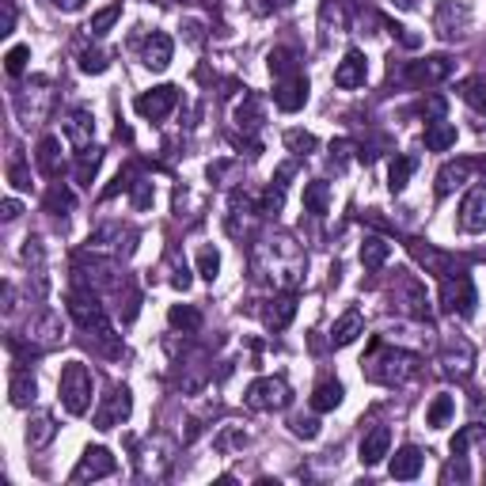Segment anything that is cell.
I'll use <instances>...</instances> for the list:
<instances>
[{"label":"cell","instance_id":"1","mask_svg":"<svg viewBox=\"0 0 486 486\" xmlns=\"http://www.w3.org/2000/svg\"><path fill=\"white\" fill-rule=\"evenodd\" d=\"M418 372V354H411V349H391V346H376L372 357L364 361V376L376 384H403L411 380V376Z\"/></svg>","mask_w":486,"mask_h":486},{"label":"cell","instance_id":"2","mask_svg":"<svg viewBox=\"0 0 486 486\" xmlns=\"http://www.w3.org/2000/svg\"><path fill=\"white\" fill-rule=\"evenodd\" d=\"M91 391H96V380H91L88 364L84 361H69L61 369V380H58V396H61V407L69 411L73 418L88 414L91 407Z\"/></svg>","mask_w":486,"mask_h":486},{"label":"cell","instance_id":"3","mask_svg":"<svg viewBox=\"0 0 486 486\" xmlns=\"http://www.w3.org/2000/svg\"><path fill=\"white\" fill-rule=\"evenodd\" d=\"M69 312H73V319L80 323L84 331H91L99 342H111L114 339V327H111V319H106V308L99 304V296H96V289H76L73 296H69Z\"/></svg>","mask_w":486,"mask_h":486},{"label":"cell","instance_id":"4","mask_svg":"<svg viewBox=\"0 0 486 486\" xmlns=\"http://www.w3.org/2000/svg\"><path fill=\"white\" fill-rule=\"evenodd\" d=\"M456 73V61L437 53V58H426V61H414V65H396L391 61L388 76L399 80V84H441V80H449Z\"/></svg>","mask_w":486,"mask_h":486},{"label":"cell","instance_id":"5","mask_svg":"<svg viewBox=\"0 0 486 486\" xmlns=\"http://www.w3.org/2000/svg\"><path fill=\"white\" fill-rule=\"evenodd\" d=\"M475 304H479V293H475V281H471L464 270L456 274H444L441 278V308L452 316H475Z\"/></svg>","mask_w":486,"mask_h":486},{"label":"cell","instance_id":"6","mask_svg":"<svg viewBox=\"0 0 486 486\" xmlns=\"http://www.w3.org/2000/svg\"><path fill=\"white\" fill-rule=\"evenodd\" d=\"M243 403L251 411H286L293 403V391L281 376H259V380H251L247 391H243Z\"/></svg>","mask_w":486,"mask_h":486},{"label":"cell","instance_id":"7","mask_svg":"<svg viewBox=\"0 0 486 486\" xmlns=\"http://www.w3.org/2000/svg\"><path fill=\"white\" fill-rule=\"evenodd\" d=\"M471 27V8L467 4H456V0H444L434 16V31L444 38V43H456V38H464Z\"/></svg>","mask_w":486,"mask_h":486},{"label":"cell","instance_id":"8","mask_svg":"<svg viewBox=\"0 0 486 486\" xmlns=\"http://www.w3.org/2000/svg\"><path fill=\"white\" fill-rule=\"evenodd\" d=\"M175 103H179V88L175 84H160L153 91H145V96H137V114L148 118V122H164L171 111H175Z\"/></svg>","mask_w":486,"mask_h":486},{"label":"cell","instance_id":"9","mask_svg":"<svg viewBox=\"0 0 486 486\" xmlns=\"http://www.w3.org/2000/svg\"><path fill=\"white\" fill-rule=\"evenodd\" d=\"M114 471V456L103 449V444H91V449H84V456H80V464L73 467V482H88V479H106Z\"/></svg>","mask_w":486,"mask_h":486},{"label":"cell","instance_id":"10","mask_svg":"<svg viewBox=\"0 0 486 486\" xmlns=\"http://www.w3.org/2000/svg\"><path fill=\"white\" fill-rule=\"evenodd\" d=\"M304 103H308V76H304V73L281 76V80H278V88H274V106H278V111L296 114Z\"/></svg>","mask_w":486,"mask_h":486},{"label":"cell","instance_id":"11","mask_svg":"<svg viewBox=\"0 0 486 486\" xmlns=\"http://www.w3.org/2000/svg\"><path fill=\"white\" fill-rule=\"evenodd\" d=\"M460 228L471 232V236L486 232V183L471 186V191L464 194V201H460Z\"/></svg>","mask_w":486,"mask_h":486},{"label":"cell","instance_id":"12","mask_svg":"<svg viewBox=\"0 0 486 486\" xmlns=\"http://www.w3.org/2000/svg\"><path fill=\"white\" fill-rule=\"evenodd\" d=\"M133 414V396H129V388H114L111 396H106V403L96 411V429H114L122 426L126 418Z\"/></svg>","mask_w":486,"mask_h":486},{"label":"cell","instance_id":"13","mask_svg":"<svg viewBox=\"0 0 486 486\" xmlns=\"http://www.w3.org/2000/svg\"><path fill=\"white\" fill-rule=\"evenodd\" d=\"M61 133H65V141H69V145L88 148L91 137H96V114H91L88 106H73V111L65 114V122H61Z\"/></svg>","mask_w":486,"mask_h":486},{"label":"cell","instance_id":"14","mask_svg":"<svg viewBox=\"0 0 486 486\" xmlns=\"http://www.w3.org/2000/svg\"><path fill=\"white\" fill-rule=\"evenodd\" d=\"M171 58H175V43H171V35H164V31H153V35L145 38L141 61H145L153 73H164L168 65H171Z\"/></svg>","mask_w":486,"mask_h":486},{"label":"cell","instance_id":"15","mask_svg":"<svg viewBox=\"0 0 486 486\" xmlns=\"http://www.w3.org/2000/svg\"><path fill=\"white\" fill-rule=\"evenodd\" d=\"M364 80H369V61H364V53L346 50V58L339 61V69H334V84L339 88H361Z\"/></svg>","mask_w":486,"mask_h":486},{"label":"cell","instance_id":"16","mask_svg":"<svg viewBox=\"0 0 486 486\" xmlns=\"http://www.w3.org/2000/svg\"><path fill=\"white\" fill-rule=\"evenodd\" d=\"M384 456H391V429L388 426H376L361 437V464L364 467H376L384 464Z\"/></svg>","mask_w":486,"mask_h":486},{"label":"cell","instance_id":"17","mask_svg":"<svg viewBox=\"0 0 486 486\" xmlns=\"http://www.w3.org/2000/svg\"><path fill=\"white\" fill-rule=\"evenodd\" d=\"M471 364H475V349H471L464 339L444 346V354H441V372L444 376H467Z\"/></svg>","mask_w":486,"mask_h":486},{"label":"cell","instance_id":"18","mask_svg":"<svg viewBox=\"0 0 486 486\" xmlns=\"http://www.w3.org/2000/svg\"><path fill=\"white\" fill-rule=\"evenodd\" d=\"M422 464H426V452L414 449V444H403V449L391 456V479L411 482V479L422 475Z\"/></svg>","mask_w":486,"mask_h":486},{"label":"cell","instance_id":"19","mask_svg":"<svg viewBox=\"0 0 486 486\" xmlns=\"http://www.w3.org/2000/svg\"><path fill=\"white\" fill-rule=\"evenodd\" d=\"M407 251L414 255V259L418 263H422L426 270H429V274H437V278H444V274H452V263H449V255H444V251H437L434 247V243H426V239H407Z\"/></svg>","mask_w":486,"mask_h":486},{"label":"cell","instance_id":"20","mask_svg":"<svg viewBox=\"0 0 486 486\" xmlns=\"http://www.w3.org/2000/svg\"><path fill=\"white\" fill-rule=\"evenodd\" d=\"M289 175H293V164H281V168H278L274 183H270V191H266L263 201H259V213H263V217H274V213H281V206H286V183H289Z\"/></svg>","mask_w":486,"mask_h":486},{"label":"cell","instance_id":"21","mask_svg":"<svg viewBox=\"0 0 486 486\" xmlns=\"http://www.w3.org/2000/svg\"><path fill=\"white\" fill-rule=\"evenodd\" d=\"M27 342H38V346H53L61 342V319L53 312H43L27 323Z\"/></svg>","mask_w":486,"mask_h":486},{"label":"cell","instance_id":"22","mask_svg":"<svg viewBox=\"0 0 486 486\" xmlns=\"http://www.w3.org/2000/svg\"><path fill=\"white\" fill-rule=\"evenodd\" d=\"M471 171H475V164H471V160H449V164L437 171V194H441V198L452 194L456 186H464V183L471 179Z\"/></svg>","mask_w":486,"mask_h":486},{"label":"cell","instance_id":"23","mask_svg":"<svg viewBox=\"0 0 486 486\" xmlns=\"http://www.w3.org/2000/svg\"><path fill=\"white\" fill-rule=\"evenodd\" d=\"M38 396V384H35V376L27 372V369H16L8 376V399H12V407H31Z\"/></svg>","mask_w":486,"mask_h":486},{"label":"cell","instance_id":"24","mask_svg":"<svg viewBox=\"0 0 486 486\" xmlns=\"http://www.w3.org/2000/svg\"><path fill=\"white\" fill-rule=\"evenodd\" d=\"M293 316H296V293H281L266 308V327L270 331H286L293 323Z\"/></svg>","mask_w":486,"mask_h":486},{"label":"cell","instance_id":"25","mask_svg":"<svg viewBox=\"0 0 486 486\" xmlns=\"http://www.w3.org/2000/svg\"><path fill=\"white\" fill-rule=\"evenodd\" d=\"M364 331V319L357 308H349V312H342L339 319H334V327H331V346H349V342H357V334Z\"/></svg>","mask_w":486,"mask_h":486},{"label":"cell","instance_id":"26","mask_svg":"<svg viewBox=\"0 0 486 486\" xmlns=\"http://www.w3.org/2000/svg\"><path fill=\"white\" fill-rule=\"evenodd\" d=\"M46 106H50V91H27L23 88L16 96V111L23 118V126H35V122L46 114Z\"/></svg>","mask_w":486,"mask_h":486},{"label":"cell","instance_id":"27","mask_svg":"<svg viewBox=\"0 0 486 486\" xmlns=\"http://www.w3.org/2000/svg\"><path fill=\"white\" fill-rule=\"evenodd\" d=\"M38 168H43L50 179H58V175L65 171V156H61V137H53V133H46L43 141H38Z\"/></svg>","mask_w":486,"mask_h":486},{"label":"cell","instance_id":"28","mask_svg":"<svg viewBox=\"0 0 486 486\" xmlns=\"http://www.w3.org/2000/svg\"><path fill=\"white\" fill-rule=\"evenodd\" d=\"M53 437H58V426H53L50 414H35L31 422H27V449L31 452H43Z\"/></svg>","mask_w":486,"mask_h":486},{"label":"cell","instance_id":"29","mask_svg":"<svg viewBox=\"0 0 486 486\" xmlns=\"http://www.w3.org/2000/svg\"><path fill=\"white\" fill-rule=\"evenodd\" d=\"M456 137H460V133H456V126L452 122H444V118L426 126V148L429 153H449V148L456 145Z\"/></svg>","mask_w":486,"mask_h":486},{"label":"cell","instance_id":"30","mask_svg":"<svg viewBox=\"0 0 486 486\" xmlns=\"http://www.w3.org/2000/svg\"><path fill=\"white\" fill-rule=\"evenodd\" d=\"M99 164H103V148H96V145L80 148V153H76V168H73L76 183L80 186H91V179L99 175Z\"/></svg>","mask_w":486,"mask_h":486},{"label":"cell","instance_id":"31","mask_svg":"<svg viewBox=\"0 0 486 486\" xmlns=\"http://www.w3.org/2000/svg\"><path fill=\"white\" fill-rule=\"evenodd\" d=\"M342 396H346V388H342L339 380H319L316 391H312V407H316L319 414H327V411H334V407H342Z\"/></svg>","mask_w":486,"mask_h":486},{"label":"cell","instance_id":"32","mask_svg":"<svg viewBox=\"0 0 486 486\" xmlns=\"http://www.w3.org/2000/svg\"><path fill=\"white\" fill-rule=\"evenodd\" d=\"M388 255H391V243L380 239V236H364L361 243V266L364 270H380L388 263Z\"/></svg>","mask_w":486,"mask_h":486},{"label":"cell","instance_id":"33","mask_svg":"<svg viewBox=\"0 0 486 486\" xmlns=\"http://www.w3.org/2000/svg\"><path fill=\"white\" fill-rule=\"evenodd\" d=\"M414 168H418L414 156H396V160H391V168H388V186H391V194H403V191H407Z\"/></svg>","mask_w":486,"mask_h":486},{"label":"cell","instance_id":"34","mask_svg":"<svg viewBox=\"0 0 486 486\" xmlns=\"http://www.w3.org/2000/svg\"><path fill=\"white\" fill-rule=\"evenodd\" d=\"M452 414H456V399L452 396H434V403H429V411H426V426L429 429H444L452 422Z\"/></svg>","mask_w":486,"mask_h":486},{"label":"cell","instance_id":"35","mask_svg":"<svg viewBox=\"0 0 486 486\" xmlns=\"http://www.w3.org/2000/svg\"><path fill=\"white\" fill-rule=\"evenodd\" d=\"M304 209L316 213V217H323V213L331 209V186L323 183V179H312V183L304 186Z\"/></svg>","mask_w":486,"mask_h":486},{"label":"cell","instance_id":"36","mask_svg":"<svg viewBox=\"0 0 486 486\" xmlns=\"http://www.w3.org/2000/svg\"><path fill=\"white\" fill-rule=\"evenodd\" d=\"M168 323H171L175 331H183V334H194L201 327V312H198L194 304H171Z\"/></svg>","mask_w":486,"mask_h":486},{"label":"cell","instance_id":"37","mask_svg":"<svg viewBox=\"0 0 486 486\" xmlns=\"http://www.w3.org/2000/svg\"><path fill=\"white\" fill-rule=\"evenodd\" d=\"M460 99H464L475 114L486 118V76H471V80H464V84H460Z\"/></svg>","mask_w":486,"mask_h":486},{"label":"cell","instance_id":"38","mask_svg":"<svg viewBox=\"0 0 486 486\" xmlns=\"http://www.w3.org/2000/svg\"><path fill=\"white\" fill-rule=\"evenodd\" d=\"M76 206V194L69 191V186H50L46 191V213H53V217H65V213H73Z\"/></svg>","mask_w":486,"mask_h":486},{"label":"cell","instance_id":"39","mask_svg":"<svg viewBox=\"0 0 486 486\" xmlns=\"http://www.w3.org/2000/svg\"><path fill=\"white\" fill-rule=\"evenodd\" d=\"M122 20V4H106V8H99L96 16H91V23H88V35H96V38H103V35H111V27Z\"/></svg>","mask_w":486,"mask_h":486},{"label":"cell","instance_id":"40","mask_svg":"<svg viewBox=\"0 0 486 486\" xmlns=\"http://www.w3.org/2000/svg\"><path fill=\"white\" fill-rule=\"evenodd\" d=\"M266 65H270V73H274L278 80H281V76H293V73H301V69H296V53H293V50H286V46L270 50Z\"/></svg>","mask_w":486,"mask_h":486},{"label":"cell","instance_id":"41","mask_svg":"<svg viewBox=\"0 0 486 486\" xmlns=\"http://www.w3.org/2000/svg\"><path fill=\"white\" fill-rule=\"evenodd\" d=\"M286 148L293 156H312L316 148H319V141L312 137V133H304V129H289L286 133Z\"/></svg>","mask_w":486,"mask_h":486},{"label":"cell","instance_id":"42","mask_svg":"<svg viewBox=\"0 0 486 486\" xmlns=\"http://www.w3.org/2000/svg\"><path fill=\"white\" fill-rule=\"evenodd\" d=\"M399 293H403V308H407L411 316H426V293H422V286H418V281H403L399 286Z\"/></svg>","mask_w":486,"mask_h":486},{"label":"cell","instance_id":"43","mask_svg":"<svg viewBox=\"0 0 486 486\" xmlns=\"http://www.w3.org/2000/svg\"><path fill=\"white\" fill-rule=\"evenodd\" d=\"M198 274L206 278V281H217V274H221V255H217V247H201V251H198Z\"/></svg>","mask_w":486,"mask_h":486},{"label":"cell","instance_id":"44","mask_svg":"<svg viewBox=\"0 0 486 486\" xmlns=\"http://www.w3.org/2000/svg\"><path fill=\"white\" fill-rule=\"evenodd\" d=\"M111 69V58H106L103 50H84L80 53V73H91V76H99Z\"/></svg>","mask_w":486,"mask_h":486},{"label":"cell","instance_id":"45","mask_svg":"<svg viewBox=\"0 0 486 486\" xmlns=\"http://www.w3.org/2000/svg\"><path fill=\"white\" fill-rule=\"evenodd\" d=\"M27 61H31V46H12V50L4 53V69H8V76H23Z\"/></svg>","mask_w":486,"mask_h":486},{"label":"cell","instance_id":"46","mask_svg":"<svg viewBox=\"0 0 486 486\" xmlns=\"http://www.w3.org/2000/svg\"><path fill=\"white\" fill-rule=\"evenodd\" d=\"M8 183L16 186V191H31V168H27L20 156L8 160Z\"/></svg>","mask_w":486,"mask_h":486},{"label":"cell","instance_id":"47","mask_svg":"<svg viewBox=\"0 0 486 486\" xmlns=\"http://www.w3.org/2000/svg\"><path fill=\"white\" fill-rule=\"evenodd\" d=\"M236 122H239V126H247V129H255V126H259V122H263L259 99H255V96H247V106H239V111H236Z\"/></svg>","mask_w":486,"mask_h":486},{"label":"cell","instance_id":"48","mask_svg":"<svg viewBox=\"0 0 486 486\" xmlns=\"http://www.w3.org/2000/svg\"><path fill=\"white\" fill-rule=\"evenodd\" d=\"M289 426H293V434L304 437V441H316V437H319V422H316V418H304V414H301V418H293Z\"/></svg>","mask_w":486,"mask_h":486},{"label":"cell","instance_id":"49","mask_svg":"<svg viewBox=\"0 0 486 486\" xmlns=\"http://www.w3.org/2000/svg\"><path fill=\"white\" fill-rule=\"evenodd\" d=\"M133 186V206L145 209V206H153V183L148 179H137V183H129Z\"/></svg>","mask_w":486,"mask_h":486},{"label":"cell","instance_id":"50","mask_svg":"<svg viewBox=\"0 0 486 486\" xmlns=\"http://www.w3.org/2000/svg\"><path fill=\"white\" fill-rule=\"evenodd\" d=\"M475 434H479V429H475V426H464V429H460V434H456V437H452V456H467V444H471V441H475Z\"/></svg>","mask_w":486,"mask_h":486},{"label":"cell","instance_id":"51","mask_svg":"<svg viewBox=\"0 0 486 486\" xmlns=\"http://www.w3.org/2000/svg\"><path fill=\"white\" fill-rule=\"evenodd\" d=\"M441 479H444V482L460 479V482H464V479H467V464H464V456H456V460H452L449 467H444V475H441Z\"/></svg>","mask_w":486,"mask_h":486},{"label":"cell","instance_id":"52","mask_svg":"<svg viewBox=\"0 0 486 486\" xmlns=\"http://www.w3.org/2000/svg\"><path fill=\"white\" fill-rule=\"evenodd\" d=\"M12 27H16V8H12V0H4V23H0V35H12Z\"/></svg>","mask_w":486,"mask_h":486},{"label":"cell","instance_id":"53","mask_svg":"<svg viewBox=\"0 0 486 486\" xmlns=\"http://www.w3.org/2000/svg\"><path fill=\"white\" fill-rule=\"evenodd\" d=\"M0 217H4V221H16V217H20V201H16V198H4V206H0Z\"/></svg>","mask_w":486,"mask_h":486},{"label":"cell","instance_id":"54","mask_svg":"<svg viewBox=\"0 0 486 486\" xmlns=\"http://www.w3.org/2000/svg\"><path fill=\"white\" fill-rule=\"evenodd\" d=\"M23 259H27V263H43V247H38V239H27Z\"/></svg>","mask_w":486,"mask_h":486},{"label":"cell","instance_id":"55","mask_svg":"<svg viewBox=\"0 0 486 486\" xmlns=\"http://www.w3.org/2000/svg\"><path fill=\"white\" fill-rule=\"evenodd\" d=\"M391 8H399V12H414L418 4H422V0H388Z\"/></svg>","mask_w":486,"mask_h":486},{"label":"cell","instance_id":"56","mask_svg":"<svg viewBox=\"0 0 486 486\" xmlns=\"http://www.w3.org/2000/svg\"><path fill=\"white\" fill-rule=\"evenodd\" d=\"M80 4H84V0H73V8H80Z\"/></svg>","mask_w":486,"mask_h":486},{"label":"cell","instance_id":"57","mask_svg":"<svg viewBox=\"0 0 486 486\" xmlns=\"http://www.w3.org/2000/svg\"><path fill=\"white\" fill-rule=\"evenodd\" d=\"M482 171H486V160H482Z\"/></svg>","mask_w":486,"mask_h":486}]
</instances>
